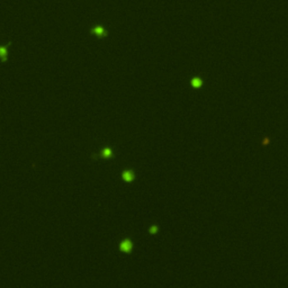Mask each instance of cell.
I'll return each instance as SVG.
<instances>
[{
	"instance_id": "1",
	"label": "cell",
	"mask_w": 288,
	"mask_h": 288,
	"mask_svg": "<svg viewBox=\"0 0 288 288\" xmlns=\"http://www.w3.org/2000/svg\"><path fill=\"white\" fill-rule=\"evenodd\" d=\"M119 248H121V250L124 251V252H129L131 249H132V243H131V241L125 240V241H123L122 243H121Z\"/></svg>"
},
{
	"instance_id": "2",
	"label": "cell",
	"mask_w": 288,
	"mask_h": 288,
	"mask_svg": "<svg viewBox=\"0 0 288 288\" xmlns=\"http://www.w3.org/2000/svg\"><path fill=\"white\" fill-rule=\"evenodd\" d=\"M192 86L194 87V88H196V89H199V88L203 86V80L198 77L194 78V79L192 80Z\"/></svg>"
},
{
	"instance_id": "3",
	"label": "cell",
	"mask_w": 288,
	"mask_h": 288,
	"mask_svg": "<svg viewBox=\"0 0 288 288\" xmlns=\"http://www.w3.org/2000/svg\"><path fill=\"white\" fill-rule=\"evenodd\" d=\"M123 178L125 181H132L133 180V174L131 171H125V172L123 173Z\"/></svg>"
},
{
	"instance_id": "4",
	"label": "cell",
	"mask_w": 288,
	"mask_h": 288,
	"mask_svg": "<svg viewBox=\"0 0 288 288\" xmlns=\"http://www.w3.org/2000/svg\"><path fill=\"white\" fill-rule=\"evenodd\" d=\"M94 33H96L98 36H103V35H105V34H106L105 29H104L103 27H99V26H98V27H96V28L94 29Z\"/></svg>"
},
{
	"instance_id": "5",
	"label": "cell",
	"mask_w": 288,
	"mask_h": 288,
	"mask_svg": "<svg viewBox=\"0 0 288 288\" xmlns=\"http://www.w3.org/2000/svg\"><path fill=\"white\" fill-rule=\"evenodd\" d=\"M101 155H103L104 158H110V157L113 155V152H111L110 149H105V150L103 151V154H101Z\"/></svg>"
},
{
	"instance_id": "6",
	"label": "cell",
	"mask_w": 288,
	"mask_h": 288,
	"mask_svg": "<svg viewBox=\"0 0 288 288\" xmlns=\"http://www.w3.org/2000/svg\"><path fill=\"white\" fill-rule=\"evenodd\" d=\"M0 55L4 58V60L6 59V49L5 47H0Z\"/></svg>"
}]
</instances>
